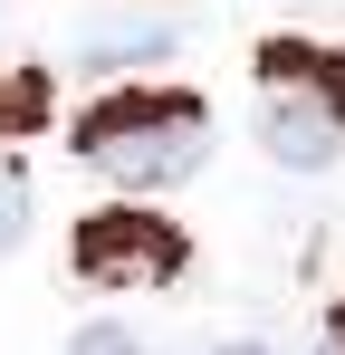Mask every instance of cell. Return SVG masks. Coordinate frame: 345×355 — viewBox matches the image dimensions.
Here are the masks:
<instances>
[{
    "label": "cell",
    "instance_id": "6da1fadb",
    "mask_svg": "<svg viewBox=\"0 0 345 355\" xmlns=\"http://www.w3.org/2000/svg\"><path fill=\"white\" fill-rule=\"evenodd\" d=\"M77 144H87V164H106L115 182H134V192H163V182L202 173L211 116H202L192 96H172V87H125V96H106V106H87Z\"/></svg>",
    "mask_w": 345,
    "mask_h": 355
},
{
    "label": "cell",
    "instance_id": "7a4b0ae2",
    "mask_svg": "<svg viewBox=\"0 0 345 355\" xmlns=\"http://www.w3.org/2000/svg\"><path fill=\"white\" fill-rule=\"evenodd\" d=\"M172 269H182V231L154 221V211L115 202V211L77 221V279H96V288H163Z\"/></svg>",
    "mask_w": 345,
    "mask_h": 355
},
{
    "label": "cell",
    "instance_id": "3957f363",
    "mask_svg": "<svg viewBox=\"0 0 345 355\" xmlns=\"http://www.w3.org/2000/svg\"><path fill=\"white\" fill-rule=\"evenodd\" d=\"M259 144H269L278 164H297V173H326L336 144H345V106H326V96H269Z\"/></svg>",
    "mask_w": 345,
    "mask_h": 355
},
{
    "label": "cell",
    "instance_id": "277c9868",
    "mask_svg": "<svg viewBox=\"0 0 345 355\" xmlns=\"http://www.w3.org/2000/svg\"><path fill=\"white\" fill-rule=\"evenodd\" d=\"M259 77H269V96H326V106H345V58H326V49L269 39L259 49Z\"/></svg>",
    "mask_w": 345,
    "mask_h": 355
},
{
    "label": "cell",
    "instance_id": "5b68a950",
    "mask_svg": "<svg viewBox=\"0 0 345 355\" xmlns=\"http://www.w3.org/2000/svg\"><path fill=\"white\" fill-rule=\"evenodd\" d=\"M172 19H106V29H87L77 39V58L87 67H144V58H172Z\"/></svg>",
    "mask_w": 345,
    "mask_h": 355
},
{
    "label": "cell",
    "instance_id": "8992f818",
    "mask_svg": "<svg viewBox=\"0 0 345 355\" xmlns=\"http://www.w3.org/2000/svg\"><path fill=\"white\" fill-rule=\"evenodd\" d=\"M48 125V67H10L0 77V135H29Z\"/></svg>",
    "mask_w": 345,
    "mask_h": 355
},
{
    "label": "cell",
    "instance_id": "52a82bcc",
    "mask_svg": "<svg viewBox=\"0 0 345 355\" xmlns=\"http://www.w3.org/2000/svg\"><path fill=\"white\" fill-rule=\"evenodd\" d=\"M19 231H29V182L10 173V164H0V250H10Z\"/></svg>",
    "mask_w": 345,
    "mask_h": 355
},
{
    "label": "cell",
    "instance_id": "ba28073f",
    "mask_svg": "<svg viewBox=\"0 0 345 355\" xmlns=\"http://www.w3.org/2000/svg\"><path fill=\"white\" fill-rule=\"evenodd\" d=\"M67 355H144V346H134L125 327H77V346H67Z\"/></svg>",
    "mask_w": 345,
    "mask_h": 355
},
{
    "label": "cell",
    "instance_id": "9c48e42d",
    "mask_svg": "<svg viewBox=\"0 0 345 355\" xmlns=\"http://www.w3.org/2000/svg\"><path fill=\"white\" fill-rule=\"evenodd\" d=\"M221 355H269V346H221Z\"/></svg>",
    "mask_w": 345,
    "mask_h": 355
},
{
    "label": "cell",
    "instance_id": "30bf717a",
    "mask_svg": "<svg viewBox=\"0 0 345 355\" xmlns=\"http://www.w3.org/2000/svg\"><path fill=\"white\" fill-rule=\"evenodd\" d=\"M317 355H345V346H336V336H326V346H317Z\"/></svg>",
    "mask_w": 345,
    "mask_h": 355
},
{
    "label": "cell",
    "instance_id": "8fae6325",
    "mask_svg": "<svg viewBox=\"0 0 345 355\" xmlns=\"http://www.w3.org/2000/svg\"><path fill=\"white\" fill-rule=\"evenodd\" d=\"M336 346H345V317H336Z\"/></svg>",
    "mask_w": 345,
    "mask_h": 355
}]
</instances>
